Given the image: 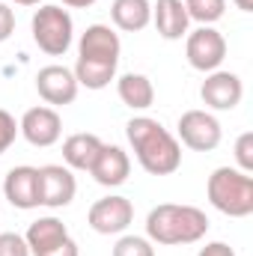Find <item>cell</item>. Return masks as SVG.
<instances>
[{
	"mask_svg": "<svg viewBox=\"0 0 253 256\" xmlns=\"http://www.w3.org/2000/svg\"><path fill=\"white\" fill-rule=\"evenodd\" d=\"M3 196L9 206L21 212L36 208L39 206V167H30V164L12 167L3 179Z\"/></svg>",
	"mask_w": 253,
	"mask_h": 256,
	"instance_id": "obj_12",
	"label": "cell"
},
{
	"mask_svg": "<svg viewBox=\"0 0 253 256\" xmlns=\"http://www.w3.org/2000/svg\"><path fill=\"white\" fill-rule=\"evenodd\" d=\"M0 256H30L24 236L18 232H0Z\"/></svg>",
	"mask_w": 253,
	"mask_h": 256,
	"instance_id": "obj_24",
	"label": "cell"
},
{
	"mask_svg": "<svg viewBox=\"0 0 253 256\" xmlns=\"http://www.w3.org/2000/svg\"><path fill=\"white\" fill-rule=\"evenodd\" d=\"M12 3H18V6H39L42 0H12Z\"/></svg>",
	"mask_w": 253,
	"mask_h": 256,
	"instance_id": "obj_31",
	"label": "cell"
},
{
	"mask_svg": "<svg viewBox=\"0 0 253 256\" xmlns=\"http://www.w3.org/2000/svg\"><path fill=\"white\" fill-rule=\"evenodd\" d=\"M236 161L242 173H253V131H244L236 140Z\"/></svg>",
	"mask_w": 253,
	"mask_h": 256,
	"instance_id": "obj_23",
	"label": "cell"
},
{
	"mask_svg": "<svg viewBox=\"0 0 253 256\" xmlns=\"http://www.w3.org/2000/svg\"><path fill=\"white\" fill-rule=\"evenodd\" d=\"M232 3H236L242 12H253V0H232Z\"/></svg>",
	"mask_w": 253,
	"mask_h": 256,
	"instance_id": "obj_30",
	"label": "cell"
},
{
	"mask_svg": "<svg viewBox=\"0 0 253 256\" xmlns=\"http://www.w3.org/2000/svg\"><path fill=\"white\" fill-rule=\"evenodd\" d=\"M208 232V218L196 206L161 202L146 214V238L152 244H196Z\"/></svg>",
	"mask_w": 253,
	"mask_h": 256,
	"instance_id": "obj_2",
	"label": "cell"
},
{
	"mask_svg": "<svg viewBox=\"0 0 253 256\" xmlns=\"http://www.w3.org/2000/svg\"><path fill=\"white\" fill-rule=\"evenodd\" d=\"M196 256H236V250H232L226 242H208L206 248H200Z\"/></svg>",
	"mask_w": 253,
	"mask_h": 256,
	"instance_id": "obj_27",
	"label": "cell"
},
{
	"mask_svg": "<svg viewBox=\"0 0 253 256\" xmlns=\"http://www.w3.org/2000/svg\"><path fill=\"white\" fill-rule=\"evenodd\" d=\"M96 0H63V6H72V9H86V6H92Z\"/></svg>",
	"mask_w": 253,
	"mask_h": 256,
	"instance_id": "obj_29",
	"label": "cell"
},
{
	"mask_svg": "<svg viewBox=\"0 0 253 256\" xmlns=\"http://www.w3.org/2000/svg\"><path fill=\"white\" fill-rule=\"evenodd\" d=\"M116 92H120V102L131 108V110H146L155 104V86L146 74H137V72H128L116 80Z\"/></svg>",
	"mask_w": 253,
	"mask_h": 256,
	"instance_id": "obj_18",
	"label": "cell"
},
{
	"mask_svg": "<svg viewBox=\"0 0 253 256\" xmlns=\"http://www.w3.org/2000/svg\"><path fill=\"white\" fill-rule=\"evenodd\" d=\"M78 194V179L63 164L39 167V206L45 208H66Z\"/></svg>",
	"mask_w": 253,
	"mask_h": 256,
	"instance_id": "obj_11",
	"label": "cell"
},
{
	"mask_svg": "<svg viewBox=\"0 0 253 256\" xmlns=\"http://www.w3.org/2000/svg\"><path fill=\"white\" fill-rule=\"evenodd\" d=\"M12 33H15V12L6 3H0V42H6Z\"/></svg>",
	"mask_w": 253,
	"mask_h": 256,
	"instance_id": "obj_26",
	"label": "cell"
},
{
	"mask_svg": "<svg viewBox=\"0 0 253 256\" xmlns=\"http://www.w3.org/2000/svg\"><path fill=\"white\" fill-rule=\"evenodd\" d=\"M66 238H68V230H66V224L60 218H39V220H33L30 224V230H27V236H24V242H27V248H30V256H39L45 254V250H51V248H57V244H63Z\"/></svg>",
	"mask_w": 253,
	"mask_h": 256,
	"instance_id": "obj_16",
	"label": "cell"
},
{
	"mask_svg": "<svg viewBox=\"0 0 253 256\" xmlns=\"http://www.w3.org/2000/svg\"><path fill=\"white\" fill-rule=\"evenodd\" d=\"M152 24L158 30L161 39L167 42H176L182 36H188V9H185V0H158L152 6Z\"/></svg>",
	"mask_w": 253,
	"mask_h": 256,
	"instance_id": "obj_15",
	"label": "cell"
},
{
	"mask_svg": "<svg viewBox=\"0 0 253 256\" xmlns=\"http://www.w3.org/2000/svg\"><path fill=\"white\" fill-rule=\"evenodd\" d=\"M185 57L196 72H214L226 60V39L214 27H196L185 36Z\"/></svg>",
	"mask_w": 253,
	"mask_h": 256,
	"instance_id": "obj_6",
	"label": "cell"
},
{
	"mask_svg": "<svg viewBox=\"0 0 253 256\" xmlns=\"http://www.w3.org/2000/svg\"><path fill=\"white\" fill-rule=\"evenodd\" d=\"M72 72H74L78 86H86V90H104V86L116 78V66L90 63V60H78Z\"/></svg>",
	"mask_w": 253,
	"mask_h": 256,
	"instance_id": "obj_20",
	"label": "cell"
},
{
	"mask_svg": "<svg viewBox=\"0 0 253 256\" xmlns=\"http://www.w3.org/2000/svg\"><path fill=\"white\" fill-rule=\"evenodd\" d=\"M110 18L120 30L126 33H140L152 24V3L149 0H114Z\"/></svg>",
	"mask_w": 253,
	"mask_h": 256,
	"instance_id": "obj_19",
	"label": "cell"
},
{
	"mask_svg": "<svg viewBox=\"0 0 253 256\" xmlns=\"http://www.w3.org/2000/svg\"><path fill=\"white\" fill-rule=\"evenodd\" d=\"M126 137L137 164L149 176H170L182 167V143L152 116H134L126 126Z\"/></svg>",
	"mask_w": 253,
	"mask_h": 256,
	"instance_id": "obj_1",
	"label": "cell"
},
{
	"mask_svg": "<svg viewBox=\"0 0 253 256\" xmlns=\"http://www.w3.org/2000/svg\"><path fill=\"white\" fill-rule=\"evenodd\" d=\"M179 137L182 146H188L194 152H212L220 146V137H224V128L218 122V116H212L208 110H185L179 116Z\"/></svg>",
	"mask_w": 253,
	"mask_h": 256,
	"instance_id": "obj_5",
	"label": "cell"
},
{
	"mask_svg": "<svg viewBox=\"0 0 253 256\" xmlns=\"http://www.w3.org/2000/svg\"><path fill=\"white\" fill-rule=\"evenodd\" d=\"M185 9H188L190 21H196L200 27H212L214 21L224 18L226 0H185Z\"/></svg>",
	"mask_w": 253,
	"mask_h": 256,
	"instance_id": "obj_21",
	"label": "cell"
},
{
	"mask_svg": "<svg viewBox=\"0 0 253 256\" xmlns=\"http://www.w3.org/2000/svg\"><path fill=\"white\" fill-rule=\"evenodd\" d=\"M114 256H155V248L143 236H122L114 244Z\"/></svg>",
	"mask_w": 253,
	"mask_h": 256,
	"instance_id": "obj_22",
	"label": "cell"
},
{
	"mask_svg": "<svg viewBox=\"0 0 253 256\" xmlns=\"http://www.w3.org/2000/svg\"><path fill=\"white\" fill-rule=\"evenodd\" d=\"M36 90L39 96L54 104V108H66L78 98V80H74V72L66 68V66H45L39 68L36 74Z\"/></svg>",
	"mask_w": 253,
	"mask_h": 256,
	"instance_id": "obj_13",
	"label": "cell"
},
{
	"mask_svg": "<svg viewBox=\"0 0 253 256\" xmlns=\"http://www.w3.org/2000/svg\"><path fill=\"white\" fill-rule=\"evenodd\" d=\"M102 149V137L98 134H90V131H78L72 137H66L63 143V161L68 170H86L92 167L96 155Z\"/></svg>",
	"mask_w": 253,
	"mask_h": 256,
	"instance_id": "obj_17",
	"label": "cell"
},
{
	"mask_svg": "<svg viewBox=\"0 0 253 256\" xmlns=\"http://www.w3.org/2000/svg\"><path fill=\"white\" fill-rule=\"evenodd\" d=\"M39 256H80V250H78L74 238H66L63 244H57V248H51V250H45V254H39Z\"/></svg>",
	"mask_w": 253,
	"mask_h": 256,
	"instance_id": "obj_28",
	"label": "cell"
},
{
	"mask_svg": "<svg viewBox=\"0 0 253 256\" xmlns=\"http://www.w3.org/2000/svg\"><path fill=\"white\" fill-rule=\"evenodd\" d=\"M122 54V42L120 33L108 24H90L80 33L78 42V60H90V63H104V66H120Z\"/></svg>",
	"mask_w": 253,
	"mask_h": 256,
	"instance_id": "obj_8",
	"label": "cell"
},
{
	"mask_svg": "<svg viewBox=\"0 0 253 256\" xmlns=\"http://www.w3.org/2000/svg\"><path fill=\"white\" fill-rule=\"evenodd\" d=\"M15 137H18V122H15V116L0 108V155L15 143Z\"/></svg>",
	"mask_w": 253,
	"mask_h": 256,
	"instance_id": "obj_25",
	"label": "cell"
},
{
	"mask_svg": "<svg viewBox=\"0 0 253 256\" xmlns=\"http://www.w3.org/2000/svg\"><path fill=\"white\" fill-rule=\"evenodd\" d=\"M208 202L226 218L253 214V176L238 167H218L206 182Z\"/></svg>",
	"mask_w": 253,
	"mask_h": 256,
	"instance_id": "obj_3",
	"label": "cell"
},
{
	"mask_svg": "<svg viewBox=\"0 0 253 256\" xmlns=\"http://www.w3.org/2000/svg\"><path fill=\"white\" fill-rule=\"evenodd\" d=\"M30 30H33V42L48 57H63L72 48V39H74V21H72L68 9H63V6L36 9L33 21H30Z\"/></svg>",
	"mask_w": 253,
	"mask_h": 256,
	"instance_id": "obj_4",
	"label": "cell"
},
{
	"mask_svg": "<svg viewBox=\"0 0 253 256\" xmlns=\"http://www.w3.org/2000/svg\"><path fill=\"white\" fill-rule=\"evenodd\" d=\"M18 134H24V140L30 146H39V149H48L54 146L60 137H63V120L54 108L48 104H36L30 108L21 122H18Z\"/></svg>",
	"mask_w": 253,
	"mask_h": 256,
	"instance_id": "obj_10",
	"label": "cell"
},
{
	"mask_svg": "<svg viewBox=\"0 0 253 256\" xmlns=\"http://www.w3.org/2000/svg\"><path fill=\"white\" fill-rule=\"evenodd\" d=\"M131 220H134V206L128 196H120V194L96 200L90 206V214H86V224L98 236H120L131 226Z\"/></svg>",
	"mask_w": 253,
	"mask_h": 256,
	"instance_id": "obj_7",
	"label": "cell"
},
{
	"mask_svg": "<svg viewBox=\"0 0 253 256\" xmlns=\"http://www.w3.org/2000/svg\"><path fill=\"white\" fill-rule=\"evenodd\" d=\"M242 96H244L242 78L236 72H224V68L208 72L200 86V98L212 110H236L242 104Z\"/></svg>",
	"mask_w": 253,
	"mask_h": 256,
	"instance_id": "obj_9",
	"label": "cell"
},
{
	"mask_svg": "<svg viewBox=\"0 0 253 256\" xmlns=\"http://www.w3.org/2000/svg\"><path fill=\"white\" fill-rule=\"evenodd\" d=\"M92 179L102 185V188H120L128 182V173H131V158L122 146H114V143H102L92 167H90Z\"/></svg>",
	"mask_w": 253,
	"mask_h": 256,
	"instance_id": "obj_14",
	"label": "cell"
}]
</instances>
